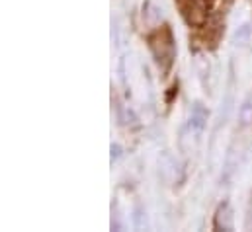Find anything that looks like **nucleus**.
<instances>
[{
	"label": "nucleus",
	"instance_id": "obj_1",
	"mask_svg": "<svg viewBox=\"0 0 252 232\" xmlns=\"http://www.w3.org/2000/svg\"><path fill=\"white\" fill-rule=\"evenodd\" d=\"M149 47H151V53L157 60L158 68L166 74L174 62V53H176L172 31L168 28H160L155 33H151L149 35Z\"/></svg>",
	"mask_w": 252,
	"mask_h": 232
},
{
	"label": "nucleus",
	"instance_id": "obj_2",
	"mask_svg": "<svg viewBox=\"0 0 252 232\" xmlns=\"http://www.w3.org/2000/svg\"><path fill=\"white\" fill-rule=\"evenodd\" d=\"M178 2V6H180V10H182V14H184V18L188 20L189 24H201L203 22V10H201V6L195 2V0H176Z\"/></svg>",
	"mask_w": 252,
	"mask_h": 232
},
{
	"label": "nucleus",
	"instance_id": "obj_3",
	"mask_svg": "<svg viewBox=\"0 0 252 232\" xmlns=\"http://www.w3.org/2000/svg\"><path fill=\"white\" fill-rule=\"evenodd\" d=\"M217 231H233V209L229 203L219 205L217 213H215V221H213Z\"/></svg>",
	"mask_w": 252,
	"mask_h": 232
},
{
	"label": "nucleus",
	"instance_id": "obj_4",
	"mask_svg": "<svg viewBox=\"0 0 252 232\" xmlns=\"http://www.w3.org/2000/svg\"><path fill=\"white\" fill-rule=\"evenodd\" d=\"M205 121H207V112L203 110V106L201 104H193L191 116H189V127L195 133H201L205 129Z\"/></svg>",
	"mask_w": 252,
	"mask_h": 232
},
{
	"label": "nucleus",
	"instance_id": "obj_5",
	"mask_svg": "<svg viewBox=\"0 0 252 232\" xmlns=\"http://www.w3.org/2000/svg\"><path fill=\"white\" fill-rule=\"evenodd\" d=\"M239 119H241V125L245 127V125H249L252 119V94L247 96V100L243 102V106H241V110H239Z\"/></svg>",
	"mask_w": 252,
	"mask_h": 232
},
{
	"label": "nucleus",
	"instance_id": "obj_6",
	"mask_svg": "<svg viewBox=\"0 0 252 232\" xmlns=\"http://www.w3.org/2000/svg\"><path fill=\"white\" fill-rule=\"evenodd\" d=\"M133 227L137 231L147 229V213H145L143 205H135V209H133Z\"/></svg>",
	"mask_w": 252,
	"mask_h": 232
},
{
	"label": "nucleus",
	"instance_id": "obj_7",
	"mask_svg": "<svg viewBox=\"0 0 252 232\" xmlns=\"http://www.w3.org/2000/svg\"><path fill=\"white\" fill-rule=\"evenodd\" d=\"M251 31H252L251 26L245 24V26L235 33V43H237V45H245V43L249 41V37H251Z\"/></svg>",
	"mask_w": 252,
	"mask_h": 232
},
{
	"label": "nucleus",
	"instance_id": "obj_8",
	"mask_svg": "<svg viewBox=\"0 0 252 232\" xmlns=\"http://www.w3.org/2000/svg\"><path fill=\"white\" fill-rule=\"evenodd\" d=\"M122 156V146L120 145H112V162H116Z\"/></svg>",
	"mask_w": 252,
	"mask_h": 232
},
{
	"label": "nucleus",
	"instance_id": "obj_9",
	"mask_svg": "<svg viewBox=\"0 0 252 232\" xmlns=\"http://www.w3.org/2000/svg\"><path fill=\"white\" fill-rule=\"evenodd\" d=\"M252 223V201H251V209H249V219H247V227Z\"/></svg>",
	"mask_w": 252,
	"mask_h": 232
}]
</instances>
